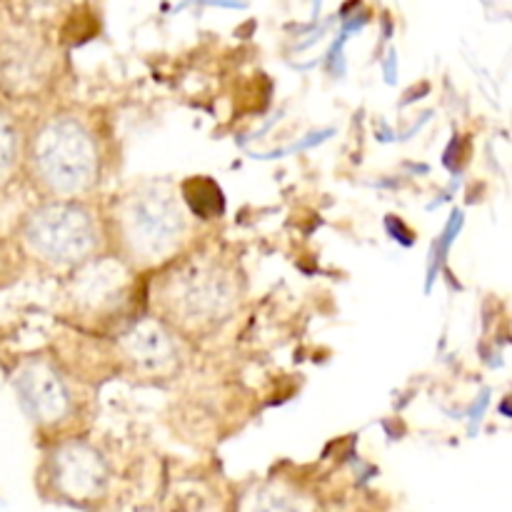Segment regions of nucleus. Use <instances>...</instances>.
<instances>
[{
	"instance_id": "8",
	"label": "nucleus",
	"mask_w": 512,
	"mask_h": 512,
	"mask_svg": "<svg viewBox=\"0 0 512 512\" xmlns=\"http://www.w3.org/2000/svg\"><path fill=\"white\" fill-rule=\"evenodd\" d=\"M110 358L118 373L148 385L170 383L185 365L183 340L150 313L135 315L110 335Z\"/></svg>"
},
{
	"instance_id": "12",
	"label": "nucleus",
	"mask_w": 512,
	"mask_h": 512,
	"mask_svg": "<svg viewBox=\"0 0 512 512\" xmlns=\"http://www.w3.org/2000/svg\"><path fill=\"white\" fill-rule=\"evenodd\" d=\"M20 268H23V265H20L10 240L0 238V290H5L10 283H15V275L20 273Z\"/></svg>"
},
{
	"instance_id": "3",
	"label": "nucleus",
	"mask_w": 512,
	"mask_h": 512,
	"mask_svg": "<svg viewBox=\"0 0 512 512\" xmlns=\"http://www.w3.org/2000/svg\"><path fill=\"white\" fill-rule=\"evenodd\" d=\"M108 250L138 275L173 263L200 238V223L185 208L170 178H140L103 205Z\"/></svg>"
},
{
	"instance_id": "1",
	"label": "nucleus",
	"mask_w": 512,
	"mask_h": 512,
	"mask_svg": "<svg viewBox=\"0 0 512 512\" xmlns=\"http://www.w3.org/2000/svg\"><path fill=\"white\" fill-rule=\"evenodd\" d=\"M245 300V275L225 245L198 238L183 255L148 275L145 308L183 343L218 335Z\"/></svg>"
},
{
	"instance_id": "5",
	"label": "nucleus",
	"mask_w": 512,
	"mask_h": 512,
	"mask_svg": "<svg viewBox=\"0 0 512 512\" xmlns=\"http://www.w3.org/2000/svg\"><path fill=\"white\" fill-rule=\"evenodd\" d=\"M143 275L123 263L110 250L88 260L63 278L60 313L80 333L110 338L125 323L140 315L145 305Z\"/></svg>"
},
{
	"instance_id": "2",
	"label": "nucleus",
	"mask_w": 512,
	"mask_h": 512,
	"mask_svg": "<svg viewBox=\"0 0 512 512\" xmlns=\"http://www.w3.org/2000/svg\"><path fill=\"white\" fill-rule=\"evenodd\" d=\"M105 138L83 108H50L25 120L23 180L35 200H93L105 180Z\"/></svg>"
},
{
	"instance_id": "7",
	"label": "nucleus",
	"mask_w": 512,
	"mask_h": 512,
	"mask_svg": "<svg viewBox=\"0 0 512 512\" xmlns=\"http://www.w3.org/2000/svg\"><path fill=\"white\" fill-rule=\"evenodd\" d=\"M35 485L48 503L98 512L113 490V463L85 435H68L45 443Z\"/></svg>"
},
{
	"instance_id": "4",
	"label": "nucleus",
	"mask_w": 512,
	"mask_h": 512,
	"mask_svg": "<svg viewBox=\"0 0 512 512\" xmlns=\"http://www.w3.org/2000/svg\"><path fill=\"white\" fill-rule=\"evenodd\" d=\"M8 240L20 265L65 278L108 250L103 203L35 200L18 215Z\"/></svg>"
},
{
	"instance_id": "10",
	"label": "nucleus",
	"mask_w": 512,
	"mask_h": 512,
	"mask_svg": "<svg viewBox=\"0 0 512 512\" xmlns=\"http://www.w3.org/2000/svg\"><path fill=\"white\" fill-rule=\"evenodd\" d=\"M25 120L0 98V195L8 193L23 175Z\"/></svg>"
},
{
	"instance_id": "9",
	"label": "nucleus",
	"mask_w": 512,
	"mask_h": 512,
	"mask_svg": "<svg viewBox=\"0 0 512 512\" xmlns=\"http://www.w3.org/2000/svg\"><path fill=\"white\" fill-rule=\"evenodd\" d=\"M233 512H325L318 495L293 478H255L238 490Z\"/></svg>"
},
{
	"instance_id": "6",
	"label": "nucleus",
	"mask_w": 512,
	"mask_h": 512,
	"mask_svg": "<svg viewBox=\"0 0 512 512\" xmlns=\"http://www.w3.org/2000/svg\"><path fill=\"white\" fill-rule=\"evenodd\" d=\"M8 383L25 420L45 443L80 433L88 403L80 378L63 360L50 353L23 355L10 368Z\"/></svg>"
},
{
	"instance_id": "11",
	"label": "nucleus",
	"mask_w": 512,
	"mask_h": 512,
	"mask_svg": "<svg viewBox=\"0 0 512 512\" xmlns=\"http://www.w3.org/2000/svg\"><path fill=\"white\" fill-rule=\"evenodd\" d=\"M180 195H183L185 208L190 210L198 223L203 220H213L215 215L223 213V195H220L218 185L208 178H190L180 185Z\"/></svg>"
}]
</instances>
